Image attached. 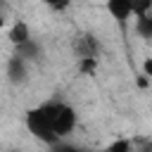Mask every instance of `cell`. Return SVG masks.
<instances>
[{
    "mask_svg": "<svg viewBox=\"0 0 152 152\" xmlns=\"http://www.w3.org/2000/svg\"><path fill=\"white\" fill-rule=\"evenodd\" d=\"M26 128L33 138H38L40 142L45 145H57L59 138L57 133L52 131V124H50V114H48V107L40 104V107H33L26 112Z\"/></svg>",
    "mask_w": 152,
    "mask_h": 152,
    "instance_id": "cell-1",
    "label": "cell"
},
{
    "mask_svg": "<svg viewBox=\"0 0 152 152\" xmlns=\"http://www.w3.org/2000/svg\"><path fill=\"white\" fill-rule=\"evenodd\" d=\"M48 114H50V124H52V131L57 133V138H64L74 131L76 126V112L71 104L66 102H48Z\"/></svg>",
    "mask_w": 152,
    "mask_h": 152,
    "instance_id": "cell-2",
    "label": "cell"
},
{
    "mask_svg": "<svg viewBox=\"0 0 152 152\" xmlns=\"http://www.w3.org/2000/svg\"><path fill=\"white\" fill-rule=\"evenodd\" d=\"M74 50H76L78 59H86V57H95V59H97L100 43H97V38H95V36L83 33V36H78V38L74 40Z\"/></svg>",
    "mask_w": 152,
    "mask_h": 152,
    "instance_id": "cell-3",
    "label": "cell"
},
{
    "mask_svg": "<svg viewBox=\"0 0 152 152\" xmlns=\"http://www.w3.org/2000/svg\"><path fill=\"white\" fill-rule=\"evenodd\" d=\"M107 12L119 26H126L133 14V7H131V0H107Z\"/></svg>",
    "mask_w": 152,
    "mask_h": 152,
    "instance_id": "cell-4",
    "label": "cell"
},
{
    "mask_svg": "<svg viewBox=\"0 0 152 152\" xmlns=\"http://www.w3.org/2000/svg\"><path fill=\"white\" fill-rule=\"evenodd\" d=\"M7 76H10V81L12 83H24L26 81V62L21 59V57H10V62H7Z\"/></svg>",
    "mask_w": 152,
    "mask_h": 152,
    "instance_id": "cell-5",
    "label": "cell"
},
{
    "mask_svg": "<svg viewBox=\"0 0 152 152\" xmlns=\"http://www.w3.org/2000/svg\"><path fill=\"white\" fill-rule=\"evenodd\" d=\"M31 40V31H28V24L26 21H17L12 28H10V43L17 48V45H24Z\"/></svg>",
    "mask_w": 152,
    "mask_h": 152,
    "instance_id": "cell-6",
    "label": "cell"
},
{
    "mask_svg": "<svg viewBox=\"0 0 152 152\" xmlns=\"http://www.w3.org/2000/svg\"><path fill=\"white\" fill-rule=\"evenodd\" d=\"M17 57H21L24 62H28V59H38V57H40V45L31 38L28 43L17 45Z\"/></svg>",
    "mask_w": 152,
    "mask_h": 152,
    "instance_id": "cell-7",
    "label": "cell"
},
{
    "mask_svg": "<svg viewBox=\"0 0 152 152\" xmlns=\"http://www.w3.org/2000/svg\"><path fill=\"white\" fill-rule=\"evenodd\" d=\"M135 31L142 38H152V14L145 17H135Z\"/></svg>",
    "mask_w": 152,
    "mask_h": 152,
    "instance_id": "cell-8",
    "label": "cell"
},
{
    "mask_svg": "<svg viewBox=\"0 0 152 152\" xmlns=\"http://www.w3.org/2000/svg\"><path fill=\"white\" fill-rule=\"evenodd\" d=\"M131 7H133V14L135 17L152 14V0H131Z\"/></svg>",
    "mask_w": 152,
    "mask_h": 152,
    "instance_id": "cell-9",
    "label": "cell"
},
{
    "mask_svg": "<svg viewBox=\"0 0 152 152\" xmlns=\"http://www.w3.org/2000/svg\"><path fill=\"white\" fill-rule=\"evenodd\" d=\"M104 152H133V140L128 138H121V140H114Z\"/></svg>",
    "mask_w": 152,
    "mask_h": 152,
    "instance_id": "cell-10",
    "label": "cell"
},
{
    "mask_svg": "<svg viewBox=\"0 0 152 152\" xmlns=\"http://www.w3.org/2000/svg\"><path fill=\"white\" fill-rule=\"evenodd\" d=\"M95 66H97V59H95V57H86V59H78V69H81L83 74H90V71H95Z\"/></svg>",
    "mask_w": 152,
    "mask_h": 152,
    "instance_id": "cell-11",
    "label": "cell"
},
{
    "mask_svg": "<svg viewBox=\"0 0 152 152\" xmlns=\"http://www.w3.org/2000/svg\"><path fill=\"white\" fill-rule=\"evenodd\" d=\"M142 74H145L147 78H152V57H147V59L142 62Z\"/></svg>",
    "mask_w": 152,
    "mask_h": 152,
    "instance_id": "cell-12",
    "label": "cell"
},
{
    "mask_svg": "<svg viewBox=\"0 0 152 152\" xmlns=\"http://www.w3.org/2000/svg\"><path fill=\"white\" fill-rule=\"evenodd\" d=\"M55 152H83V150H76V147H57Z\"/></svg>",
    "mask_w": 152,
    "mask_h": 152,
    "instance_id": "cell-13",
    "label": "cell"
},
{
    "mask_svg": "<svg viewBox=\"0 0 152 152\" xmlns=\"http://www.w3.org/2000/svg\"><path fill=\"white\" fill-rule=\"evenodd\" d=\"M40 2H45L48 7H55V5H57V0H40Z\"/></svg>",
    "mask_w": 152,
    "mask_h": 152,
    "instance_id": "cell-14",
    "label": "cell"
},
{
    "mask_svg": "<svg viewBox=\"0 0 152 152\" xmlns=\"http://www.w3.org/2000/svg\"><path fill=\"white\" fill-rule=\"evenodd\" d=\"M5 26V17H2V12H0V28Z\"/></svg>",
    "mask_w": 152,
    "mask_h": 152,
    "instance_id": "cell-15",
    "label": "cell"
}]
</instances>
